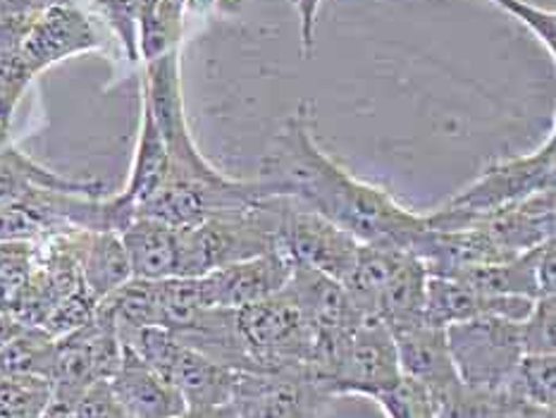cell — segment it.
<instances>
[{
    "label": "cell",
    "instance_id": "e575fe53",
    "mask_svg": "<svg viewBox=\"0 0 556 418\" xmlns=\"http://www.w3.org/2000/svg\"><path fill=\"white\" fill-rule=\"evenodd\" d=\"M167 3H173V5H177V8H185L187 0H167Z\"/></svg>",
    "mask_w": 556,
    "mask_h": 418
},
{
    "label": "cell",
    "instance_id": "ac0fdd59",
    "mask_svg": "<svg viewBox=\"0 0 556 418\" xmlns=\"http://www.w3.org/2000/svg\"><path fill=\"white\" fill-rule=\"evenodd\" d=\"M175 338L208 356L211 362L220 364L237 373H258L256 364L247 350V342L241 338L237 326V311L232 308H203L201 314L187 322L185 328L173 332Z\"/></svg>",
    "mask_w": 556,
    "mask_h": 418
},
{
    "label": "cell",
    "instance_id": "5bb4252c",
    "mask_svg": "<svg viewBox=\"0 0 556 418\" xmlns=\"http://www.w3.org/2000/svg\"><path fill=\"white\" fill-rule=\"evenodd\" d=\"M470 225H480L506 261L523 256L554 239L556 189H547L509 208L482 215Z\"/></svg>",
    "mask_w": 556,
    "mask_h": 418
},
{
    "label": "cell",
    "instance_id": "277c9868",
    "mask_svg": "<svg viewBox=\"0 0 556 418\" xmlns=\"http://www.w3.org/2000/svg\"><path fill=\"white\" fill-rule=\"evenodd\" d=\"M287 287L296 299L313 340V358L308 370L328 390V378L337 356L361 326L364 316L354 306L346 287L318 270L294 266Z\"/></svg>",
    "mask_w": 556,
    "mask_h": 418
},
{
    "label": "cell",
    "instance_id": "cb8c5ba5",
    "mask_svg": "<svg viewBox=\"0 0 556 418\" xmlns=\"http://www.w3.org/2000/svg\"><path fill=\"white\" fill-rule=\"evenodd\" d=\"M55 340L41 328H22L0 350V378L39 376L51 380Z\"/></svg>",
    "mask_w": 556,
    "mask_h": 418
},
{
    "label": "cell",
    "instance_id": "f1b7e54d",
    "mask_svg": "<svg viewBox=\"0 0 556 418\" xmlns=\"http://www.w3.org/2000/svg\"><path fill=\"white\" fill-rule=\"evenodd\" d=\"M75 418H131L115 392L111 380H96L75 400Z\"/></svg>",
    "mask_w": 556,
    "mask_h": 418
},
{
    "label": "cell",
    "instance_id": "9c48e42d",
    "mask_svg": "<svg viewBox=\"0 0 556 418\" xmlns=\"http://www.w3.org/2000/svg\"><path fill=\"white\" fill-rule=\"evenodd\" d=\"M332 400L308 368H294L239 373L229 406L237 418H323Z\"/></svg>",
    "mask_w": 556,
    "mask_h": 418
},
{
    "label": "cell",
    "instance_id": "7c38bea8",
    "mask_svg": "<svg viewBox=\"0 0 556 418\" xmlns=\"http://www.w3.org/2000/svg\"><path fill=\"white\" fill-rule=\"evenodd\" d=\"M101 48L89 17L72 3H53L36 10L22 36L20 53L31 77L70 55Z\"/></svg>",
    "mask_w": 556,
    "mask_h": 418
},
{
    "label": "cell",
    "instance_id": "484cf974",
    "mask_svg": "<svg viewBox=\"0 0 556 418\" xmlns=\"http://www.w3.org/2000/svg\"><path fill=\"white\" fill-rule=\"evenodd\" d=\"M53 397V382L39 376L0 378V418H41Z\"/></svg>",
    "mask_w": 556,
    "mask_h": 418
},
{
    "label": "cell",
    "instance_id": "ffe728a7",
    "mask_svg": "<svg viewBox=\"0 0 556 418\" xmlns=\"http://www.w3.org/2000/svg\"><path fill=\"white\" fill-rule=\"evenodd\" d=\"M119 239L127 251L131 278L153 282L177 278V227L135 215Z\"/></svg>",
    "mask_w": 556,
    "mask_h": 418
},
{
    "label": "cell",
    "instance_id": "f546056e",
    "mask_svg": "<svg viewBox=\"0 0 556 418\" xmlns=\"http://www.w3.org/2000/svg\"><path fill=\"white\" fill-rule=\"evenodd\" d=\"M490 418H556V414L554 409H549V406H538V404L511 397L509 392H500L494 394Z\"/></svg>",
    "mask_w": 556,
    "mask_h": 418
},
{
    "label": "cell",
    "instance_id": "44dd1931",
    "mask_svg": "<svg viewBox=\"0 0 556 418\" xmlns=\"http://www.w3.org/2000/svg\"><path fill=\"white\" fill-rule=\"evenodd\" d=\"M540 249L542 246L504 263H488V266L464 268L454 273L452 278L492 296H523L535 302V299L542 296L538 282Z\"/></svg>",
    "mask_w": 556,
    "mask_h": 418
},
{
    "label": "cell",
    "instance_id": "7402d4cb",
    "mask_svg": "<svg viewBox=\"0 0 556 418\" xmlns=\"http://www.w3.org/2000/svg\"><path fill=\"white\" fill-rule=\"evenodd\" d=\"M141 129H139V143L135 153V165H131L129 185L123 191V197L139 208L143 201H149L155 191L163 187V182L170 175V155H167L165 141L161 137L155 119L151 115L149 103L141 99Z\"/></svg>",
    "mask_w": 556,
    "mask_h": 418
},
{
    "label": "cell",
    "instance_id": "836d02e7",
    "mask_svg": "<svg viewBox=\"0 0 556 418\" xmlns=\"http://www.w3.org/2000/svg\"><path fill=\"white\" fill-rule=\"evenodd\" d=\"M205 414H208V409H203V411H189L187 409V414H182L179 418H205Z\"/></svg>",
    "mask_w": 556,
    "mask_h": 418
},
{
    "label": "cell",
    "instance_id": "4316f807",
    "mask_svg": "<svg viewBox=\"0 0 556 418\" xmlns=\"http://www.w3.org/2000/svg\"><path fill=\"white\" fill-rule=\"evenodd\" d=\"M375 402L387 418H434V400L426 385L402 376L392 388L380 392Z\"/></svg>",
    "mask_w": 556,
    "mask_h": 418
},
{
    "label": "cell",
    "instance_id": "d6a6232c",
    "mask_svg": "<svg viewBox=\"0 0 556 418\" xmlns=\"http://www.w3.org/2000/svg\"><path fill=\"white\" fill-rule=\"evenodd\" d=\"M5 143H8V125L0 123V149H5Z\"/></svg>",
    "mask_w": 556,
    "mask_h": 418
},
{
    "label": "cell",
    "instance_id": "7a4b0ae2",
    "mask_svg": "<svg viewBox=\"0 0 556 418\" xmlns=\"http://www.w3.org/2000/svg\"><path fill=\"white\" fill-rule=\"evenodd\" d=\"M556 189V135L518 159L492 163L473 185L458 191L444 206L426 215L432 230H458L494 211L509 208L530 197Z\"/></svg>",
    "mask_w": 556,
    "mask_h": 418
},
{
    "label": "cell",
    "instance_id": "3957f363",
    "mask_svg": "<svg viewBox=\"0 0 556 418\" xmlns=\"http://www.w3.org/2000/svg\"><path fill=\"white\" fill-rule=\"evenodd\" d=\"M182 394L189 411L220 409L235 397L239 373L179 342L165 328H141L119 338Z\"/></svg>",
    "mask_w": 556,
    "mask_h": 418
},
{
    "label": "cell",
    "instance_id": "d6986e66",
    "mask_svg": "<svg viewBox=\"0 0 556 418\" xmlns=\"http://www.w3.org/2000/svg\"><path fill=\"white\" fill-rule=\"evenodd\" d=\"M67 237L79 263L84 287H87L96 302H101L103 296L115 292L119 284L131 280L127 251L117 232L72 230Z\"/></svg>",
    "mask_w": 556,
    "mask_h": 418
},
{
    "label": "cell",
    "instance_id": "83f0119b",
    "mask_svg": "<svg viewBox=\"0 0 556 418\" xmlns=\"http://www.w3.org/2000/svg\"><path fill=\"white\" fill-rule=\"evenodd\" d=\"M523 354H556V294L540 296L518 320Z\"/></svg>",
    "mask_w": 556,
    "mask_h": 418
},
{
    "label": "cell",
    "instance_id": "8992f818",
    "mask_svg": "<svg viewBox=\"0 0 556 418\" xmlns=\"http://www.w3.org/2000/svg\"><path fill=\"white\" fill-rule=\"evenodd\" d=\"M237 326L258 373L311 368L313 340L289 287L239 308Z\"/></svg>",
    "mask_w": 556,
    "mask_h": 418
},
{
    "label": "cell",
    "instance_id": "4dcf8cb0",
    "mask_svg": "<svg viewBox=\"0 0 556 418\" xmlns=\"http://www.w3.org/2000/svg\"><path fill=\"white\" fill-rule=\"evenodd\" d=\"M24 326L20 320H15L10 316V311H5L3 306H0V350H3V346L15 338V334L22 330Z\"/></svg>",
    "mask_w": 556,
    "mask_h": 418
},
{
    "label": "cell",
    "instance_id": "4fadbf2b",
    "mask_svg": "<svg viewBox=\"0 0 556 418\" xmlns=\"http://www.w3.org/2000/svg\"><path fill=\"white\" fill-rule=\"evenodd\" d=\"M292 270L294 263L282 251H270L203 275L201 284L211 306L239 311L285 290Z\"/></svg>",
    "mask_w": 556,
    "mask_h": 418
},
{
    "label": "cell",
    "instance_id": "5b68a950",
    "mask_svg": "<svg viewBox=\"0 0 556 418\" xmlns=\"http://www.w3.org/2000/svg\"><path fill=\"white\" fill-rule=\"evenodd\" d=\"M458 380L482 394H500L521 364L518 320L485 316L444 328Z\"/></svg>",
    "mask_w": 556,
    "mask_h": 418
},
{
    "label": "cell",
    "instance_id": "d4e9b609",
    "mask_svg": "<svg viewBox=\"0 0 556 418\" xmlns=\"http://www.w3.org/2000/svg\"><path fill=\"white\" fill-rule=\"evenodd\" d=\"M502 392L538 406H556V354H526Z\"/></svg>",
    "mask_w": 556,
    "mask_h": 418
},
{
    "label": "cell",
    "instance_id": "9a60e30c",
    "mask_svg": "<svg viewBox=\"0 0 556 418\" xmlns=\"http://www.w3.org/2000/svg\"><path fill=\"white\" fill-rule=\"evenodd\" d=\"M533 306V299L523 296H492L478 292L473 287L458 282L454 278H440L430 275L426 287V311L422 318L430 326L450 328L456 322L497 316L509 320H523Z\"/></svg>",
    "mask_w": 556,
    "mask_h": 418
},
{
    "label": "cell",
    "instance_id": "6da1fadb",
    "mask_svg": "<svg viewBox=\"0 0 556 418\" xmlns=\"http://www.w3.org/2000/svg\"><path fill=\"white\" fill-rule=\"evenodd\" d=\"M313 107L301 101L263 153L256 182L265 197H285L320 213L358 244L414 254L428 230L426 215L404 208L390 191L354 177L313 137Z\"/></svg>",
    "mask_w": 556,
    "mask_h": 418
},
{
    "label": "cell",
    "instance_id": "1f68e13d",
    "mask_svg": "<svg viewBox=\"0 0 556 418\" xmlns=\"http://www.w3.org/2000/svg\"><path fill=\"white\" fill-rule=\"evenodd\" d=\"M205 418H237V416L232 411V406H220V409H208Z\"/></svg>",
    "mask_w": 556,
    "mask_h": 418
},
{
    "label": "cell",
    "instance_id": "ba28073f",
    "mask_svg": "<svg viewBox=\"0 0 556 418\" xmlns=\"http://www.w3.org/2000/svg\"><path fill=\"white\" fill-rule=\"evenodd\" d=\"M277 251L294 263L346 282L354 270L358 242L320 213L282 197L277 220Z\"/></svg>",
    "mask_w": 556,
    "mask_h": 418
},
{
    "label": "cell",
    "instance_id": "e0dca14e",
    "mask_svg": "<svg viewBox=\"0 0 556 418\" xmlns=\"http://www.w3.org/2000/svg\"><path fill=\"white\" fill-rule=\"evenodd\" d=\"M396 346L399 368L402 376L418 380L430 390L432 397L456 388L458 376L452 364L450 346H446L444 328L430 326V322H416V326L390 330Z\"/></svg>",
    "mask_w": 556,
    "mask_h": 418
},
{
    "label": "cell",
    "instance_id": "8fae6325",
    "mask_svg": "<svg viewBox=\"0 0 556 418\" xmlns=\"http://www.w3.org/2000/svg\"><path fill=\"white\" fill-rule=\"evenodd\" d=\"M123 358V342L111 326L93 318L81 328L55 340L51 370L53 397L75 404L79 394L96 380H111Z\"/></svg>",
    "mask_w": 556,
    "mask_h": 418
},
{
    "label": "cell",
    "instance_id": "52a82bcc",
    "mask_svg": "<svg viewBox=\"0 0 556 418\" xmlns=\"http://www.w3.org/2000/svg\"><path fill=\"white\" fill-rule=\"evenodd\" d=\"M143 101L149 103L155 127L165 141L173 177L199 179V182H215L223 177L215 165L203 159L187 125L182 77H179V48H173L161 58L147 60Z\"/></svg>",
    "mask_w": 556,
    "mask_h": 418
},
{
    "label": "cell",
    "instance_id": "30bf717a",
    "mask_svg": "<svg viewBox=\"0 0 556 418\" xmlns=\"http://www.w3.org/2000/svg\"><path fill=\"white\" fill-rule=\"evenodd\" d=\"M399 378H402V368H399L390 328L378 318H364L337 356L328 390L332 397L358 394V397L375 400Z\"/></svg>",
    "mask_w": 556,
    "mask_h": 418
},
{
    "label": "cell",
    "instance_id": "603a6c76",
    "mask_svg": "<svg viewBox=\"0 0 556 418\" xmlns=\"http://www.w3.org/2000/svg\"><path fill=\"white\" fill-rule=\"evenodd\" d=\"M323 0H294L301 17V53L308 60L316 48V17ZM490 3L500 5L509 12L516 20H521L526 27L533 31L540 41H545L549 53L556 51V15L549 10H542L526 3V0H490Z\"/></svg>",
    "mask_w": 556,
    "mask_h": 418
},
{
    "label": "cell",
    "instance_id": "2e32d148",
    "mask_svg": "<svg viewBox=\"0 0 556 418\" xmlns=\"http://www.w3.org/2000/svg\"><path fill=\"white\" fill-rule=\"evenodd\" d=\"M111 388L131 418H179L187 414L182 394L125 344Z\"/></svg>",
    "mask_w": 556,
    "mask_h": 418
}]
</instances>
